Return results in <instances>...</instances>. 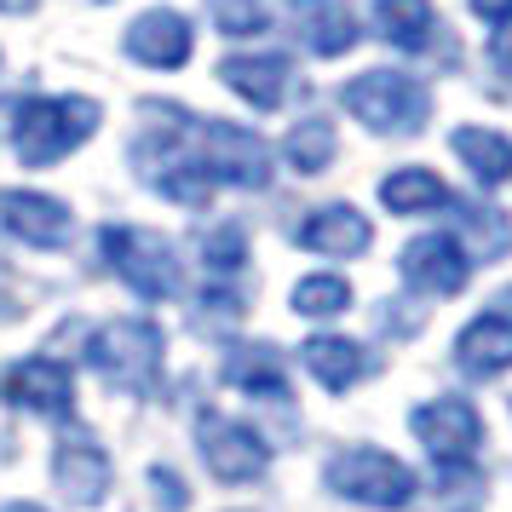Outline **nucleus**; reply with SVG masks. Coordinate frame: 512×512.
<instances>
[{
	"label": "nucleus",
	"mask_w": 512,
	"mask_h": 512,
	"mask_svg": "<svg viewBox=\"0 0 512 512\" xmlns=\"http://www.w3.org/2000/svg\"><path fill=\"white\" fill-rule=\"evenodd\" d=\"M351 305V288L346 277H305L294 288V311L300 317H334V311H346Z\"/></svg>",
	"instance_id": "obj_24"
},
{
	"label": "nucleus",
	"mask_w": 512,
	"mask_h": 512,
	"mask_svg": "<svg viewBox=\"0 0 512 512\" xmlns=\"http://www.w3.org/2000/svg\"><path fill=\"white\" fill-rule=\"evenodd\" d=\"M415 438L426 443V455L438 466H466L472 449L484 443V420L461 397H438V403L415 409Z\"/></svg>",
	"instance_id": "obj_8"
},
{
	"label": "nucleus",
	"mask_w": 512,
	"mask_h": 512,
	"mask_svg": "<svg viewBox=\"0 0 512 512\" xmlns=\"http://www.w3.org/2000/svg\"><path fill=\"white\" fill-rule=\"evenodd\" d=\"M225 386L254 392V397H282V403H288V369H282V351L277 346H236L231 357H225Z\"/></svg>",
	"instance_id": "obj_19"
},
{
	"label": "nucleus",
	"mask_w": 512,
	"mask_h": 512,
	"mask_svg": "<svg viewBox=\"0 0 512 512\" xmlns=\"http://www.w3.org/2000/svg\"><path fill=\"white\" fill-rule=\"evenodd\" d=\"M196 443H202V461H208L213 478H225V484H254L265 478V466H271V449L259 443V432L248 426H236L225 415H202L196 420Z\"/></svg>",
	"instance_id": "obj_7"
},
{
	"label": "nucleus",
	"mask_w": 512,
	"mask_h": 512,
	"mask_svg": "<svg viewBox=\"0 0 512 512\" xmlns=\"http://www.w3.org/2000/svg\"><path fill=\"white\" fill-rule=\"evenodd\" d=\"M346 110L363 127H374V133H392V139H403V133H415L420 121H426V110H432V98L420 93V81H409V75L397 70H369L357 75V81H346Z\"/></svg>",
	"instance_id": "obj_5"
},
{
	"label": "nucleus",
	"mask_w": 512,
	"mask_h": 512,
	"mask_svg": "<svg viewBox=\"0 0 512 512\" xmlns=\"http://www.w3.org/2000/svg\"><path fill=\"white\" fill-rule=\"evenodd\" d=\"M288 18L317 58H340V52L357 47V18H351L346 0H288Z\"/></svg>",
	"instance_id": "obj_13"
},
{
	"label": "nucleus",
	"mask_w": 512,
	"mask_h": 512,
	"mask_svg": "<svg viewBox=\"0 0 512 512\" xmlns=\"http://www.w3.org/2000/svg\"><path fill=\"white\" fill-rule=\"evenodd\" d=\"M489 58H495L501 81H512V29H501V35H495V52H489Z\"/></svg>",
	"instance_id": "obj_28"
},
{
	"label": "nucleus",
	"mask_w": 512,
	"mask_h": 512,
	"mask_svg": "<svg viewBox=\"0 0 512 512\" xmlns=\"http://www.w3.org/2000/svg\"><path fill=\"white\" fill-rule=\"evenodd\" d=\"M190 47H196V29H190L185 12H144L139 24L127 29V52L150 64V70H179L190 64Z\"/></svg>",
	"instance_id": "obj_10"
},
{
	"label": "nucleus",
	"mask_w": 512,
	"mask_h": 512,
	"mask_svg": "<svg viewBox=\"0 0 512 512\" xmlns=\"http://www.w3.org/2000/svg\"><path fill=\"white\" fill-rule=\"evenodd\" d=\"M93 369L121 392H150L162 380V328L144 317H116L93 334Z\"/></svg>",
	"instance_id": "obj_4"
},
{
	"label": "nucleus",
	"mask_w": 512,
	"mask_h": 512,
	"mask_svg": "<svg viewBox=\"0 0 512 512\" xmlns=\"http://www.w3.org/2000/svg\"><path fill=\"white\" fill-rule=\"evenodd\" d=\"M455 156L472 167L478 185H507L512 179V139L495 127H455Z\"/></svg>",
	"instance_id": "obj_21"
},
{
	"label": "nucleus",
	"mask_w": 512,
	"mask_h": 512,
	"mask_svg": "<svg viewBox=\"0 0 512 512\" xmlns=\"http://www.w3.org/2000/svg\"><path fill=\"white\" fill-rule=\"evenodd\" d=\"M282 156H288V167H300V173H317V167H328V156H334V127L328 121H300L294 133H288V144H282Z\"/></svg>",
	"instance_id": "obj_23"
},
{
	"label": "nucleus",
	"mask_w": 512,
	"mask_h": 512,
	"mask_svg": "<svg viewBox=\"0 0 512 512\" xmlns=\"http://www.w3.org/2000/svg\"><path fill=\"white\" fill-rule=\"evenodd\" d=\"M374 24H380V35L403 52H426L432 35H438L432 0H374Z\"/></svg>",
	"instance_id": "obj_20"
},
{
	"label": "nucleus",
	"mask_w": 512,
	"mask_h": 512,
	"mask_svg": "<svg viewBox=\"0 0 512 512\" xmlns=\"http://www.w3.org/2000/svg\"><path fill=\"white\" fill-rule=\"evenodd\" d=\"M24 6H35V0H0V12H24Z\"/></svg>",
	"instance_id": "obj_30"
},
{
	"label": "nucleus",
	"mask_w": 512,
	"mask_h": 512,
	"mask_svg": "<svg viewBox=\"0 0 512 512\" xmlns=\"http://www.w3.org/2000/svg\"><path fill=\"white\" fill-rule=\"evenodd\" d=\"M6 397H12L18 409L64 420L75 409V380H70V369L52 363V357H24V363H12V374H6Z\"/></svg>",
	"instance_id": "obj_9"
},
{
	"label": "nucleus",
	"mask_w": 512,
	"mask_h": 512,
	"mask_svg": "<svg viewBox=\"0 0 512 512\" xmlns=\"http://www.w3.org/2000/svg\"><path fill=\"white\" fill-rule=\"evenodd\" d=\"M242 259H248L242 231H236V225H219V231L208 236V271H213V277H236V271H242Z\"/></svg>",
	"instance_id": "obj_26"
},
{
	"label": "nucleus",
	"mask_w": 512,
	"mask_h": 512,
	"mask_svg": "<svg viewBox=\"0 0 512 512\" xmlns=\"http://www.w3.org/2000/svg\"><path fill=\"white\" fill-rule=\"evenodd\" d=\"M403 277L415 282V288H426V294H461L472 271H466L461 242L432 231V236H420V242L403 248Z\"/></svg>",
	"instance_id": "obj_11"
},
{
	"label": "nucleus",
	"mask_w": 512,
	"mask_h": 512,
	"mask_svg": "<svg viewBox=\"0 0 512 512\" xmlns=\"http://www.w3.org/2000/svg\"><path fill=\"white\" fill-rule=\"evenodd\" d=\"M455 357H461L466 374H501L512 369V317L495 305V311H484L478 323H466V334L455 340Z\"/></svg>",
	"instance_id": "obj_16"
},
{
	"label": "nucleus",
	"mask_w": 512,
	"mask_h": 512,
	"mask_svg": "<svg viewBox=\"0 0 512 512\" xmlns=\"http://www.w3.org/2000/svg\"><path fill=\"white\" fill-rule=\"evenodd\" d=\"M139 167L162 196L185 202V208H202L208 190L219 185H248V190L265 185L271 179V150L248 127H225V121L185 116L173 104H150L144 110Z\"/></svg>",
	"instance_id": "obj_1"
},
{
	"label": "nucleus",
	"mask_w": 512,
	"mask_h": 512,
	"mask_svg": "<svg viewBox=\"0 0 512 512\" xmlns=\"http://www.w3.org/2000/svg\"><path fill=\"white\" fill-rule=\"evenodd\" d=\"M369 219L357 208H346V202H334V208H317L311 219L300 225V248H311V254H328V259H351L369 248Z\"/></svg>",
	"instance_id": "obj_15"
},
{
	"label": "nucleus",
	"mask_w": 512,
	"mask_h": 512,
	"mask_svg": "<svg viewBox=\"0 0 512 512\" xmlns=\"http://www.w3.org/2000/svg\"><path fill=\"white\" fill-rule=\"evenodd\" d=\"M328 489L346 495L351 507H409L415 472L397 455H386V449H346L328 466Z\"/></svg>",
	"instance_id": "obj_6"
},
{
	"label": "nucleus",
	"mask_w": 512,
	"mask_h": 512,
	"mask_svg": "<svg viewBox=\"0 0 512 512\" xmlns=\"http://www.w3.org/2000/svg\"><path fill=\"white\" fill-rule=\"evenodd\" d=\"M93 127H98L93 98H24L18 121H12V144H18V162L52 167V162H64Z\"/></svg>",
	"instance_id": "obj_2"
},
{
	"label": "nucleus",
	"mask_w": 512,
	"mask_h": 512,
	"mask_svg": "<svg viewBox=\"0 0 512 512\" xmlns=\"http://www.w3.org/2000/svg\"><path fill=\"white\" fill-rule=\"evenodd\" d=\"M0 512H47V507H35V501H12V507H0Z\"/></svg>",
	"instance_id": "obj_29"
},
{
	"label": "nucleus",
	"mask_w": 512,
	"mask_h": 512,
	"mask_svg": "<svg viewBox=\"0 0 512 512\" xmlns=\"http://www.w3.org/2000/svg\"><path fill=\"white\" fill-rule=\"evenodd\" d=\"M213 24L225 35H259L271 24V6L265 0H213Z\"/></svg>",
	"instance_id": "obj_25"
},
{
	"label": "nucleus",
	"mask_w": 512,
	"mask_h": 512,
	"mask_svg": "<svg viewBox=\"0 0 512 512\" xmlns=\"http://www.w3.org/2000/svg\"><path fill=\"white\" fill-rule=\"evenodd\" d=\"M472 12L489 24H512V0H472Z\"/></svg>",
	"instance_id": "obj_27"
},
{
	"label": "nucleus",
	"mask_w": 512,
	"mask_h": 512,
	"mask_svg": "<svg viewBox=\"0 0 512 512\" xmlns=\"http://www.w3.org/2000/svg\"><path fill=\"white\" fill-rule=\"evenodd\" d=\"M52 484L64 489V501H75V507H93L98 495L110 489V461H104V449H98L93 438H64L58 449H52Z\"/></svg>",
	"instance_id": "obj_12"
},
{
	"label": "nucleus",
	"mask_w": 512,
	"mask_h": 512,
	"mask_svg": "<svg viewBox=\"0 0 512 512\" xmlns=\"http://www.w3.org/2000/svg\"><path fill=\"white\" fill-rule=\"evenodd\" d=\"M219 75L231 81V93H242L254 110H277L288 87H294V70H288V58H225Z\"/></svg>",
	"instance_id": "obj_17"
},
{
	"label": "nucleus",
	"mask_w": 512,
	"mask_h": 512,
	"mask_svg": "<svg viewBox=\"0 0 512 512\" xmlns=\"http://www.w3.org/2000/svg\"><path fill=\"white\" fill-rule=\"evenodd\" d=\"M0 219H6L12 236H24L35 248H64V242H70V208L52 202V196H35V190L0 196Z\"/></svg>",
	"instance_id": "obj_14"
},
{
	"label": "nucleus",
	"mask_w": 512,
	"mask_h": 512,
	"mask_svg": "<svg viewBox=\"0 0 512 512\" xmlns=\"http://www.w3.org/2000/svg\"><path fill=\"white\" fill-rule=\"evenodd\" d=\"M98 254L133 294L144 300H173L179 294V259L156 231H133V225H104L98 231Z\"/></svg>",
	"instance_id": "obj_3"
},
{
	"label": "nucleus",
	"mask_w": 512,
	"mask_h": 512,
	"mask_svg": "<svg viewBox=\"0 0 512 512\" xmlns=\"http://www.w3.org/2000/svg\"><path fill=\"white\" fill-rule=\"evenodd\" d=\"M305 369L323 380L328 392H346L357 386L363 374H369V351L357 346V340H340V334H317V340H305Z\"/></svg>",
	"instance_id": "obj_18"
},
{
	"label": "nucleus",
	"mask_w": 512,
	"mask_h": 512,
	"mask_svg": "<svg viewBox=\"0 0 512 512\" xmlns=\"http://www.w3.org/2000/svg\"><path fill=\"white\" fill-rule=\"evenodd\" d=\"M380 202L392 213H426V208H449V185L432 167H403L392 179H380Z\"/></svg>",
	"instance_id": "obj_22"
}]
</instances>
